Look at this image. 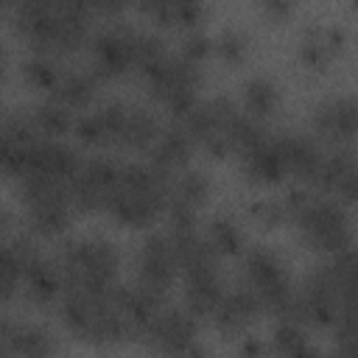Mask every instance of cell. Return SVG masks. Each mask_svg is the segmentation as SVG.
I'll return each mask as SVG.
<instances>
[{"mask_svg": "<svg viewBox=\"0 0 358 358\" xmlns=\"http://www.w3.org/2000/svg\"><path fill=\"white\" fill-rule=\"evenodd\" d=\"M296 227L302 232V238L313 246V249H324V252H338L352 246V232H350V221L344 215V210L327 199H308V204L294 215Z\"/></svg>", "mask_w": 358, "mask_h": 358, "instance_id": "obj_1", "label": "cell"}, {"mask_svg": "<svg viewBox=\"0 0 358 358\" xmlns=\"http://www.w3.org/2000/svg\"><path fill=\"white\" fill-rule=\"evenodd\" d=\"M145 333L154 350L196 352V347L190 344L196 336V313L190 308H159Z\"/></svg>", "mask_w": 358, "mask_h": 358, "instance_id": "obj_2", "label": "cell"}, {"mask_svg": "<svg viewBox=\"0 0 358 358\" xmlns=\"http://www.w3.org/2000/svg\"><path fill=\"white\" fill-rule=\"evenodd\" d=\"M310 123L324 143L330 145L347 143L358 131V98H336L316 106Z\"/></svg>", "mask_w": 358, "mask_h": 358, "instance_id": "obj_3", "label": "cell"}, {"mask_svg": "<svg viewBox=\"0 0 358 358\" xmlns=\"http://www.w3.org/2000/svg\"><path fill=\"white\" fill-rule=\"evenodd\" d=\"M190 148H193V134L187 131V126L185 123H171V126L159 129L157 140L148 148L151 165L165 168V171H176L190 157Z\"/></svg>", "mask_w": 358, "mask_h": 358, "instance_id": "obj_4", "label": "cell"}, {"mask_svg": "<svg viewBox=\"0 0 358 358\" xmlns=\"http://www.w3.org/2000/svg\"><path fill=\"white\" fill-rule=\"evenodd\" d=\"M95 53V76H117L131 64L129 53V28L103 31L92 39Z\"/></svg>", "mask_w": 358, "mask_h": 358, "instance_id": "obj_5", "label": "cell"}, {"mask_svg": "<svg viewBox=\"0 0 358 358\" xmlns=\"http://www.w3.org/2000/svg\"><path fill=\"white\" fill-rule=\"evenodd\" d=\"M277 145H280V154H282V162H285V171H291L294 176L299 179H310L313 171L319 168L322 162V151L302 134H282L277 137Z\"/></svg>", "mask_w": 358, "mask_h": 358, "instance_id": "obj_6", "label": "cell"}, {"mask_svg": "<svg viewBox=\"0 0 358 358\" xmlns=\"http://www.w3.org/2000/svg\"><path fill=\"white\" fill-rule=\"evenodd\" d=\"M243 154V168L249 176L255 179H263V182H277L282 173H285V162H282V154H280V145L274 137H263L260 143H255L252 148L241 151Z\"/></svg>", "mask_w": 358, "mask_h": 358, "instance_id": "obj_7", "label": "cell"}, {"mask_svg": "<svg viewBox=\"0 0 358 358\" xmlns=\"http://www.w3.org/2000/svg\"><path fill=\"white\" fill-rule=\"evenodd\" d=\"M22 277L28 282V294L36 302H50L56 296V291L62 288V268H56L53 263L42 260V257H34L25 266V274Z\"/></svg>", "mask_w": 358, "mask_h": 358, "instance_id": "obj_8", "label": "cell"}, {"mask_svg": "<svg viewBox=\"0 0 358 358\" xmlns=\"http://www.w3.org/2000/svg\"><path fill=\"white\" fill-rule=\"evenodd\" d=\"M157 134H159L157 120L145 109L134 106V109H129V117H126V126H123V134H120V145L123 148H151Z\"/></svg>", "mask_w": 358, "mask_h": 358, "instance_id": "obj_9", "label": "cell"}, {"mask_svg": "<svg viewBox=\"0 0 358 358\" xmlns=\"http://www.w3.org/2000/svg\"><path fill=\"white\" fill-rule=\"evenodd\" d=\"M50 95L56 103L67 109H81L92 101V81L78 73H67V76H59V81L50 87Z\"/></svg>", "mask_w": 358, "mask_h": 358, "instance_id": "obj_10", "label": "cell"}, {"mask_svg": "<svg viewBox=\"0 0 358 358\" xmlns=\"http://www.w3.org/2000/svg\"><path fill=\"white\" fill-rule=\"evenodd\" d=\"M129 53H131V64H137L143 73L148 67H154L159 59H165V48L157 36L151 34H137L129 28Z\"/></svg>", "mask_w": 358, "mask_h": 358, "instance_id": "obj_11", "label": "cell"}, {"mask_svg": "<svg viewBox=\"0 0 358 358\" xmlns=\"http://www.w3.org/2000/svg\"><path fill=\"white\" fill-rule=\"evenodd\" d=\"M274 103H277V90H274L271 81L252 78V81L243 84V106L249 109V115L263 117V115H268L274 109Z\"/></svg>", "mask_w": 358, "mask_h": 358, "instance_id": "obj_12", "label": "cell"}, {"mask_svg": "<svg viewBox=\"0 0 358 358\" xmlns=\"http://www.w3.org/2000/svg\"><path fill=\"white\" fill-rule=\"evenodd\" d=\"M207 190H210V182L204 173L199 171H182L173 176V185H171V193L173 199H182V201H190V204H201L207 199Z\"/></svg>", "mask_w": 358, "mask_h": 358, "instance_id": "obj_13", "label": "cell"}, {"mask_svg": "<svg viewBox=\"0 0 358 358\" xmlns=\"http://www.w3.org/2000/svg\"><path fill=\"white\" fill-rule=\"evenodd\" d=\"M39 134H48V137H59L70 129V115H67V106L62 103H39L34 106L31 112Z\"/></svg>", "mask_w": 358, "mask_h": 358, "instance_id": "obj_14", "label": "cell"}, {"mask_svg": "<svg viewBox=\"0 0 358 358\" xmlns=\"http://www.w3.org/2000/svg\"><path fill=\"white\" fill-rule=\"evenodd\" d=\"M207 238H210V243L218 249V255H238V252H241V243H243L238 227H235L229 218H224V215H218V218L210 221Z\"/></svg>", "mask_w": 358, "mask_h": 358, "instance_id": "obj_15", "label": "cell"}, {"mask_svg": "<svg viewBox=\"0 0 358 358\" xmlns=\"http://www.w3.org/2000/svg\"><path fill=\"white\" fill-rule=\"evenodd\" d=\"M274 350L282 355H308L310 352V347L305 344V336L299 333V324H291V322H282L274 330Z\"/></svg>", "mask_w": 358, "mask_h": 358, "instance_id": "obj_16", "label": "cell"}, {"mask_svg": "<svg viewBox=\"0 0 358 358\" xmlns=\"http://www.w3.org/2000/svg\"><path fill=\"white\" fill-rule=\"evenodd\" d=\"M25 76H28V81L36 84L39 90H50V87L59 81V73H56V67H53L48 59H31V62L25 64Z\"/></svg>", "mask_w": 358, "mask_h": 358, "instance_id": "obj_17", "label": "cell"}, {"mask_svg": "<svg viewBox=\"0 0 358 358\" xmlns=\"http://www.w3.org/2000/svg\"><path fill=\"white\" fill-rule=\"evenodd\" d=\"M76 137L81 143H87V145H106V137H103L98 112L95 115H84V117L76 120Z\"/></svg>", "mask_w": 358, "mask_h": 358, "instance_id": "obj_18", "label": "cell"}, {"mask_svg": "<svg viewBox=\"0 0 358 358\" xmlns=\"http://www.w3.org/2000/svg\"><path fill=\"white\" fill-rule=\"evenodd\" d=\"M215 48H218L221 59H224V62H229V64H238V62L243 59V53H246V42H243V36H241V34H235V31L221 34Z\"/></svg>", "mask_w": 358, "mask_h": 358, "instance_id": "obj_19", "label": "cell"}, {"mask_svg": "<svg viewBox=\"0 0 358 358\" xmlns=\"http://www.w3.org/2000/svg\"><path fill=\"white\" fill-rule=\"evenodd\" d=\"M338 199H344V201H350V204H358V162L355 165H350L341 176H338V182H336V190H333Z\"/></svg>", "mask_w": 358, "mask_h": 358, "instance_id": "obj_20", "label": "cell"}, {"mask_svg": "<svg viewBox=\"0 0 358 358\" xmlns=\"http://www.w3.org/2000/svg\"><path fill=\"white\" fill-rule=\"evenodd\" d=\"M252 215H255L263 227H274V224H280L288 213H285V204H280V201H257V204L252 207Z\"/></svg>", "mask_w": 358, "mask_h": 358, "instance_id": "obj_21", "label": "cell"}, {"mask_svg": "<svg viewBox=\"0 0 358 358\" xmlns=\"http://www.w3.org/2000/svg\"><path fill=\"white\" fill-rule=\"evenodd\" d=\"M140 8L154 17L159 25H173L176 17H173V3L171 0H140Z\"/></svg>", "mask_w": 358, "mask_h": 358, "instance_id": "obj_22", "label": "cell"}, {"mask_svg": "<svg viewBox=\"0 0 358 358\" xmlns=\"http://www.w3.org/2000/svg\"><path fill=\"white\" fill-rule=\"evenodd\" d=\"M173 3V17L182 25H196L201 14V0H171Z\"/></svg>", "mask_w": 358, "mask_h": 358, "instance_id": "obj_23", "label": "cell"}, {"mask_svg": "<svg viewBox=\"0 0 358 358\" xmlns=\"http://www.w3.org/2000/svg\"><path fill=\"white\" fill-rule=\"evenodd\" d=\"M207 50H210V39L204 34H190L182 45V56L190 62H199L201 56H207Z\"/></svg>", "mask_w": 358, "mask_h": 358, "instance_id": "obj_24", "label": "cell"}, {"mask_svg": "<svg viewBox=\"0 0 358 358\" xmlns=\"http://www.w3.org/2000/svg\"><path fill=\"white\" fill-rule=\"evenodd\" d=\"M260 6H263V11H266L271 20H282V17L291 14L294 0H260Z\"/></svg>", "mask_w": 358, "mask_h": 358, "instance_id": "obj_25", "label": "cell"}]
</instances>
